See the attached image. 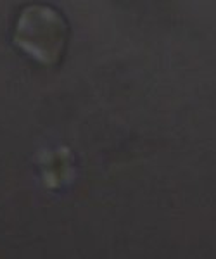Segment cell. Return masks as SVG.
<instances>
[{
	"instance_id": "1",
	"label": "cell",
	"mask_w": 216,
	"mask_h": 259,
	"mask_svg": "<svg viewBox=\"0 0 216 259\" xmlns=\"http://www.w3.org/2000/svg\"><path fill=\"white\" fill-rule=\"evenodd\" d=\"M69 28L59 11L45 4H31L19 12L12 41L21 52L41 66L57 64L66 52Z\"/></svg>"
}]
</instances>
